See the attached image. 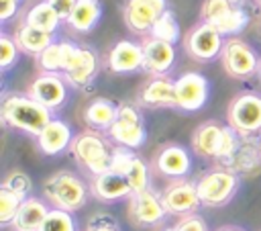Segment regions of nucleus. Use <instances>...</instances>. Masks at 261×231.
I'll list each match as a JSON object with an SVG mask.
<instances>
[{
  "instance_id": "obj_1",
  "label": "nucleus",
  "mask_w": 261,
  "mask_h": 231,
  "mask_svg": "<svg viewBox=\"0 0 261 231\" xmlns=\"http://www.w3.org/2000/svg\"><path fill=\"white\" fill-rule=\"evenodd\" d=\"M0 114L4 125L29 133V135H39L43 127L53 119L51 108L35 100L31 94H8L4 96L0 104Z\"/></svg>"
},
{
  "instance_id": "obj_2",
  "label": "nucleus",
  "mask_w": 261,
  "mask_h": 231,
  "mask_svg": "<svg viewBox=\"0 0 261 231\" xmlns=\"http://www.w3.org/2000/svg\"><path fill=\"white\" fill-rule=\"evenodd\" d=\"M69 149H71L75 161L90 174L98 176V174L110 170L112 147L108 145V141L102 137L100 131L94 129V131H84V133L75 135Z\"/></svg>"
},
{
  "instance_id": "obj_3",
  "label": "nucleus",
  "mask_w": 261,
  "mask_h": 231,
  "mask_svg": "<svg viewBox=\"0 0 261 231\" xmlns=\"http://www.w3.org/2000/svg\"><path fill=\"white\" fill-rule=\"evenodd\" d=\"M45 196L57 206L65 211H77L86 204V186L82 178L71 172H55L49 180H45Z\"/></svg>"
},
{
  "instance_id": "obj_4",
  "label": "nucleus",
  "mask_w": 261,
  "mask_h": 231,
  "mask_svg": "<svg viewBox=\"0 0 261 231\" xmlns=\"http://www.w3.org/2000/svg\"><path fill=\"white\" fill-rule=\"evenodd\" d=\"M196 186H198L202 204L222 206L234 196V192L239 188V176L226 168H216V170L202 174L198 178Z\"/></svg>"
},
{
  "instance_id": "obj_5",
  "label": "nucleus",
  "mask_w": 261,
  "mask_h": 231,
  "mask_svg": "<svg viewBox=\"0 0 261 231\" xmlns=\"http://www.w3.org/2000/svg\"><path fill=\"white\" fill-rule=\"evenodd\" d=\"M224 35L214 29L210 22H198L196 27L190 29V33L184 39V47L188 55L196 61H214L216 57L222 55L224 49Z\"/></svg>"
},
{
  "instance_id": "obj_6",
  "label": "nucleus",
  "mask_w": 261,
  "mask_h": 231,
  "mask_svg": "<svg viewBox=\"0 0 261 231\" xmlns=\"http://www.w3.org/2000/svg\"><path fill=\"white\" fill-rule=\"evenodd\" d=\"M222 65L228 76L237 80H249L255 74H259L261 57L259 53L243 39H228L222 49Z\"/></svg>"
},
{
  "instance_id": "obj_7",
  "label": "nucleus",
  "mask_w": 261,
  "mask_h": 231,
  "mask_svg": "<svg viewBox=\"0 0 261 231\" xmlns=\"http://www.w3.org/2000/svg\"><path fill=\"white\" fill-rule=\"evenodd\" d=\"M228 125L245 137L261 133V94L243 92L228 104Z\"/></svg>"
},
{
  "instance_id": "obj_8",
  "label": "nucleus",
  "mask_w": 261,
  "mask_h": 231,
  "mask_svg": "<svg viewBox=\"0 0 261 231\" xmlns=\"http://www.w3.org/2000/svg\"><path fill=\"white\" fill-rule=\"evenodd\" d=\"M110 137L118 143V145H124V147H130V149H137L145 143V125H143V117L141 112L137 110V106L124 102V104H118V114H116V121L112 123V127L108 129Z\"/></svg>"
},
{
  "instance_id": "obj_9",
  "label": "nucleus",
  "mask_w": 261,
  "mask_h": 231,
  "mask_svg": "<svg viewBox=\"0 0 261 231\" xmlns=\"http://www.w3.org/2000/svg\"><path fill=\"white\" fill-rule=\"evenodd\" d=\"M167 10V0H126L122 18L128 31L149 35L157 18Z\"/></svg>"
},
{
  "instance_id": "obj_10",
  "label": "nucleus",
  "mask_w": 261,
  "mask_h": 231,
  "mask_svg": "<svg viewBox=\"0 0 261 231\" xmlns=\"http://www.w3.org/2000/svg\"><path fill=\"white\" fill-rule=\"evenodd\" d=\"M210 96V82L198 72H186L175 80V98L177 108L194 112L204 108Z\"/></svg>"
},
{
  "instance_id": "obj_11",
  "label": "nucleus",
  "mask_w": 261,
  "mask_h": 231,
  "mask_svg": "<svg viewBox=\"0 0 261 231\" xmlns=\"http://www.w3.org/2000/svg\"><path fill=\"white\" fill-rule=\"evenodd\" d=\"M161 200L169 215H179V217L196 213V209L202 204L196 182L181 180V178H177L169 186H165Z\"/></svg>"
},
{
  "instance_id": "obj_12",
  "label": "nucleus",
  "mask_w": 261,
  "mask_h": 231,
  "mask_svg": "<svg viewBox=\"0 0 261 231\" xmlns=\"http://www.w3.org/2000/svg\"><path fill=\"white\" fill-rule=\"evenodd\" d=\"M67 80L63 78V74H49V72H43L39 74L33 84L29 86V92L35 100H39L41 104H45L47 108L55 110L59 108L65 98H67Z\"/></svg>"
},
{
  "instance_id": "obj_13",
  "label": "nucleus",
  "mask_w": 261,
  "mask_h": 231,
  "mask_svg": "<svg viewBox=\"0 0 261 231\" xmlns=\"http://www.w3.org/2000/svg\"><path fill=\"white\" fill-rule=\"evenodd\" d=\"M165 206L163 200L157 192H153L151 188L141 190L130 194V202H128V215L130 219L141 225V227H153L157 223H161V219L165 217Z\"/></svg>"
},
{
  "instance_id": "obj_14",
  "label": "nucleus",
  "mask_w": 261,
  "mask_h": 231,
  "mask_svg": "<svg viewBox=\"0 0 261 231\" xmlns=\"http://www.w3.org/2000/svg\"><path fill=\"white\" fill-rule=\"evenodd\" d=\"M145 51V63L143 70L151 76H167L175 65V45L149 37L143 41Z\"/></svg>"
},
{
  "instance_id": "obj_15",
  "label": "nucleus",
  "mask_w": 261,
  "mask_h": 231,
  "mask_svg": "<svg viewBox=\"0 0 261 231\" xmlns=\"http://www.w3.org/2000/svg\"><path fill=\"white\" fill-rule=\"evenodd\" d=\"M106 63L114 74H133L143 70V63H145L143 43H135L128 39L114 43L112 49L108 51Z\"/></svg>"
},
{
  "instance_id": "obj_16",
  "label": "nucleus",
  "mask_w": 261,
  "mask_h": 231,
  "mask_svg": "<svg viewBox=\"0 0 261 231\" xmlns=\"http://www.w3.org/2000/svg\"><path fill=\"white\" fill-rule=\"evenodd\" d=\"M96 74H98V55H96V51L90 49V47L80 45L73 61L63 72V78L67 80L69 86L84 88L96 78Z\"/></svg>"
},
{
  "instance_id": "obj_17",
  "label": "nucleus",
  "mask_w": 261,
  "mask_h": 231,
  "mask_svg": "<svg viewBox=\"0 0 261 231\" xmlns=\"http://www.w3.org/2000/svg\"><path fill=\"white\" fill-rule=\"evenodd\" d=\"M71 143H73L71 127L61 119H51L37 135V145L45 155H57L67 147H71Z\"/></svg>"
},
{
  "instance_id": "obj_18",
  "label": "nucleus",
  "mask_w": 261,
  "mask_h": 231,
  "mask_svg": "<svg viewBox=\"0 0 261 231\" xmlns=\"http://www.w3.org/2000/svg\"><path fill=\"white\" fill-rule=\"evenodd\" d=\"M141 104L151 106V108H169V106H177V98H175V80H171L169 76H153L141 90Z\"/></svg>"
},
{
  "instance_id": "obj_19",
  "label": "nucleus",
  "mask_w": 261,
  "mask_h": 231,
  "mask_svg": "<svg viewBox=\"0 0 261 231\" xmlns=\"http://www.w3.org/2000/svg\"><path fill=\"white\" fill-rule=\"evenodd\" d=\"M155 168L167 178H184L192 170V155L181 145H167L155 157Z\"/></svg>"
},
{
  "instance_id": "obj_20",
  "label": "nucleus",
  "mask_w": 261,
  "mask_h": 231,
  "mask_svg": "<svg viewBox=\"0 0 261 231\" xmlns=\"http://www.w3.org/2000/svg\"><path fill=\"white\" fill-rule=\"evenodd\" d=\"M90 188H92V194H94L98 200H104V202L120 200V198H126V196L133 194L128 180H126L124 176L112 172V170H106V172L94 176Z\"/></svg>"
},
{
  "instance_id": "obj_21",
  "label": "nucleus",
  "mask_w": 261,
  "mask_h": 231,
  "mask_svg": "<svg viewBox=\"0 0 261 231\" xmlns=\"http://www.w3.org/2000/svg\"><path fill=\"white\" fill-rule=\"evenodd\" d=\"M47 213H49V206L41 198L27 196L12 221V229L14 231H39Z\"/></svg>"
},
{
  "instance_id": "obj_22",
  "label": "nucleus",
  "mask_w": 261,
  "mask_h": 231,
  "mask_svg": "<svg viewBox=\"0 0 261 231\" xmlns=\"http://www.w3.org/2000/svg\"><path fill=\"white\" fill-rule=\"evenodd\" d=\"M116 114L118 104H114L110 98H94L84 108V121L96 131H108L116 121Z\"/></svg>"
},
{
  "instance_id": "obj_23",
  "label": "nucleus",
  "mask_w": 261,
  "mask_h": 231,
  "mask_svg": "<svg viewBox=\"0 0 261 231\" xmlns=\"http://www.w3.org/2000/svg\"><path fill=\"white\" fill-rule=\"evenodd\" d=\"M102 16V2L100 0H77L73 12L65 20L69 29L75 33H90Z\"/></svg>"
},
{
  "instance_id": "obj_24",
  "label": "nucleus",
  "mask_w": 261,
  "mask_h": 231,
  "mask_svg": "<svg viewBox=\"0 0 261 231\" xmlns=\"http://www.w3.org/2000/svg\"><path fill=\"white\" fill-rule=\"evenodd\" d=\"M14 39L20 47V51L29 53V55H39L41 51H45L55 39H53V33H47V31H41L29 22H20L16 33H14Z\"/></svg>"
},
{
  "instance_id": "obj_25",
  "label": "nucleus",
  "mask_w": 261,
  "mask_h": 231,
  "mask_svg": "<svg viewBox=\"0 0 261 231\" xmlns=\"http://www.w3.org/2000/svg\"><path fill=\"white\" fill-rule=\"evenodd\" d=\"M222 129H224V125H218L214 121L200 125L192 135L194 151L204 155V157H216L218 145H220V139H222Z\"/></svg>"
},
{
  "instance_id": "obj_26",
  "label": "nucleus",
  "mask_w": 261,
  "mask_h": 231,
  "mask_svg": "<svg viewBox=\"0 0 261 231\" xmlns=\"http://www.w3.org/2000/svg\"><path fill=\"white\" fill-rule=\"evenodd\" d=\"M22 22H29V25L41 29V31H47V33H53L55 35V31L59 29V25L63 20H61V16L55 12V8L47 0H41V2H37L35 6H31L27 10Z\"/></svg>"
},
{
  "instance_id": "obj_27",
  "label": "nucleus",
  "mask_w": 261,
  "mask_h": 231,
  "mask_svg": "<svg viewBox=\"0 0 261 231\" xmlns=\"http://www.w3.org/2000/svg\"><path fill=\"white\" fill-rule=\"evenodd\" d=\"M149 37H155V39H161V41H167V43H173V45L179 41V22H177L175 14L169 8L157 18Z\"/></svg>"
},
{
  "instance_id": "obj_28",
  "label": "nucleus",
  "mask_w": 261,
  "mask_h": 231,
  "mask_svg": "<svg viewBox=\"0 0 261 231\" xmlns=\"http://www.w3.org/2000/svg\"><path fill=\"white\" fill-rule=\"evenodd\" d=\"M237 8L234 0H204L200 16L204 22H210L212 27H216L218 22H222L232 10Z\"/></svg>"
},
{
  "instance_id": "obj_29",
  "label": "nucleus",
  "mask_w": 261,
  "mask_h": 231,
  "mask_svg": "<svg viewBox=\"0 0 261 231\" xmlns=\"http://www.w3.org/2000/svg\"><path fill=\"white\" fill-rule=\"evenodd\" d=\"M39 231H77V223H75L71 211L53 206V209H49Z\"/></svg>"
},
{
  "instance_id": "obj_30",
  "label": "nucleus",
  "mask_w": 261,
  "mask_h": 231,
  "mask_svg": "<svg viewBox=\"0 0 261 231\" xmlns=\"http://www.w3.org/2000/svg\"><path fill=\"white\" fill-rule=\"evenodd\" d=\"M37 65L41 72L63 74V47L61 41H53L45 51L37 55Z\"/></svg>"
},
{
  "instance_id": "obj_31",
  "label": "nucleus",
  "mask_w": 261,
  "mask_h": 231,
  "mask_svg": "<svg viewBox=\"0 0 261 231\" xmlns=\"http://www.w3.org/2000/svg\"><path fill=\"white\" fill-rule=\"evenodd\" d=\"M22 200H24V196L0 186V223L2 225H12Z\"/></svg>"
},
{
  "instance_id": "obj_32",
  "label": "nucleus",
  "mask_w": 261,
  "mask_h": 231,
  "mask_svg": "<svg viewBox=\"0 0 261 231\" xmlns=\"http://www.w3.org/2000/svg\"><path fill=\"white\" fill-rule=\"evenodd\" d=\"M18 43L14 37L2 33L0 35V70L2 72H8L16 61H18Z\"/></svg>"
},
{
  "instance_id": "obj_33",
  "label": "nucleus",
  "mask_w": 261,
  "mask_h": 231,
  "mask_svg": "<svg viewBox=\"0 0 261 231\" xmlns=\"http://www.w3.org/2000/svg\"><path fill=\"white\" fill-rule=\"evenodd\" d=\"M124 178L128 180L133 194L141 192V190H147L149 188V168H147V164L141 157H135V161H133V166H130V170Z\"/></svg>"
},
{
  "instance_id": "obj_34",
  "label": "nucleus",
  "mask_w": 261,
  "mask_h": 231,
  "mask_svg": "<svg viewBox=\"0 0 261 231\" xmlns=\"http://www.w3.org/2000/svg\"><path fill=\"white\" fill-rule=\"evenodd\" d=\"M135 153L130 147H124V145H116L112 147V155H110V170L120 174V176H126L133 161H135Z\"/></svg>"
},
{
  "instance_id": "obj_35",
  "label": "nucleus",
  "mask_w": 261,
  "mask_h": 231,
  "mask_svg": "<svg viewBox=\"0 0 261 231\" xmlns=\"http://www.w3.org/2000/svg\"><path fill=\"white\" fill-rule=\"evenodd\" d=\"M2 186L27 198V196H29V192H31V188H33V182H31V178H29L24 172H20V170H14V172H10V174L4 178Z\"/></svg>"
},
{
  "instance_id": "obj_36",
  "label": "nucleus",
  "mask_w": 261,
  "mask_h": 231,
  "mask_svg": "<svg viewBox=\"0 0 261 231\" xmlns=\"http://www.w3.org/2000/svg\"><path fill=\"white\" fill-rule=\"evenodd\" d=\"M173 229H175V231H208L206 221H204L200 215H196V213L181 217Z\"/></svg>"
},
{
  "instance_id": "obj_37",
  "label": "nucleus",
  "mask_w": 261,
  "mask_h": 231,
  "mask_svg": "<svg viewBox=\"0 0 261 231\" xmlns=\"http://www.w3.org/2000/svg\"><path fill=\"white\" fill-rule=\"evenodd\" d=\"M47 2L55 8V12L61 16V20H67L69 14L73 12V6H75L77 0H47Z\"/></svg>"
},
{
  "instance_id": "obj_38",
  "label": "nucleus",
  "mask_w": 261,
  "mask_h": 231,
  "mask_svg": "<svg viewBox=\"0 0 261 231\" xmlns=\"http://www.w3.org/2000/svg\"><path fill=\"white\" fill-rule=\"evenodd\" d=\"M18 12V0H0V20L8 22Z\"/></svg>"
},
{
  "instance_id": "obj_39",
  "label": "nucleus",
  "mask_w": 261,
  "mask_h": 231,
  "mask_svg": "<svg viewBox=\"0 0 261 231\" xmlns=\"http://www.w3.org/2000/svg\"><path fill=\"white\" fill-rule=\"evenodd\" d=\"M88 231H118V227H116L114 223H110L108 217H96V219L90 223Z\"/></svg>"
},
{
  "instance_id": "obj_40",
  "label": "nucleus",
  "mask_w": 261,
  "mask_h": 231,
  "mask_svg": "<svg viewBox=\"0 0 261 231\" xmlns=\"http://www.w3.org/2000/svg\"><path fill=\"white\" fill-rule=\"evenodd\" d=\"M216 231H245V229H241V227H220Z\"/></svg>"
},
{
  "instance_id": "obj_41",
  "label": "nucleus",
  "mask_w": 261,
  "mask_h": 231,
  "mask_svg": "<svg viewBox=\"0 0 261 231\" xmlns=\"http://www.w3.org/2000/svg\"><path fill=\"white\" fill-rule=\"evenodd\" d=\"M259 155H261V141H259Z\"/></svg>"
},
{
  "instance_id": "obj_42",
  "label": "nucleus",
  "mask_w": 261,
  "mask_h": 231,
  "mask_svg": "<svg viewBox=\"0 0 261 231\" xmlns=\"http://www.w3.org/2000/svg\"><path fill=\"white\" fill-rule=\"evenodd\" d=\"M165 231H175V229H173V227H171V229H165Z\"/></svg>"
},
{
  "instance_id": "obj_43",
  "label": "nucleus",
  "mask_w": 261,
  "mask_h": 231,
  "mask_svg": "<svg viewBox=\"0 0 261 231\" xmlns=\"http://www.w3.org/2000/svg\"><path fill=\"white\" fill-rule=\"evenodd\" d=\"M259 78H261V65H259Z\"/></svg>"
},
{
  "instance_id": "obj_44",
  "label": "nucleus",
  "mask_w": 261,
  "mask_h": 231,
  "mask_svg": "<svg viewBox=\"0 0 261 231\" xmlns=\"http://www.w3.org/2000/svg\"><path fill=\"white\" fill-rule=\"evenodd\" d=\"M257 2H259V4H261V0H257Z\"/></svg>"
}]
</instances>
